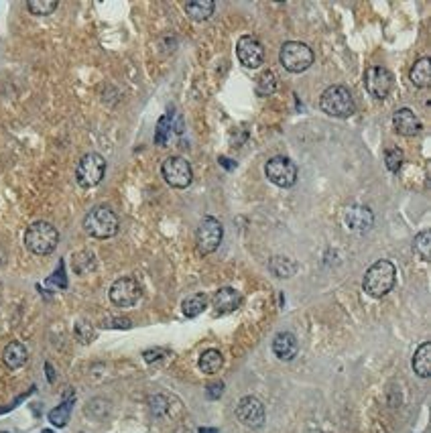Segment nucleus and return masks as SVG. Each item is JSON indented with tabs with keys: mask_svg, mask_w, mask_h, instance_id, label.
I'll list each match as a JSON object with an SVG mask.
<instances>
[{
	"mask_svg": "<svg viewBox=\"0 0 431 433\" xmlns=\"http://www.w3.org/2000/svg\"><path fill=\"white\" fill-rule=\"evenodd\" d=\"M265 175L277 188H293L297 181V165L287 157H273L265 165Z\"/></svg>",
	"mask_w": 431,
	"mask_h": 433,
	"instance_id": "obj_8",
	"label": "nucleus"
},
{
	"mask_svg": "<svg viewBox=\"0 0 431 433\" xmlns=\"http://www.w3.org/2000/svg\"><path fill=\"white\" fill-rule=\"evenodd\" d=\"M198 364H199V370H201L204 374H218L220 368L224 366V356L220 354V350L210 348V350H206V352L199 356Z\"/></svg>",
	"mask_w": 431,
	"mask_h": 433,
	"instance_id": "obj_21",
	"label": "nucleus"
},
{
	"mask_svg": "<svg viewBox=\"0 0 431 433\" xmlns=\"http://www.w3.org/2000/svg\"><path fill=\"white\" fill-rule=\"evenodd\" d=\"M236 417L244 427L258 429L265 423V405L256 397H242L236 405Z\"/></svg>",
	"mask_w": 431,
	"mask_h": 433,
	"instance_id": "obj_12",
	"label": "nucleus"
},
{
	"mask_svg": "<svg viewBox=\"0 0 431 433\" xmlns=\"http://www.w3.org/2000/svg\"><path fill=\"white\" fill-rule=\"evenodd\" d=\"M311 433H322V432H311Z\"/></svg>",
	"mask_w": 431,
	"mask_h": 433,
	"instance_id": "obj_39",
	"label": "nucleus"
},
{
	"mask_svg": "<svg viewBox=\"0 0 431 433\" xmlns=\"http://www.w3.org/2000/svg\"><path fill=\"white\" fill-rule=\"evenodd\" d=\"M199 433H218V432H216V429H206V427H201Z\"/></svg>",
	"mask_w": 431,
	"mask_h": 433,
	"instance_id": "obj_38",
	"label": "nucleus"
},
{
	"mask_svg": "<svg viewBox=\"0 0 431 433\" xmlns=\"http://www.w3.org/2000/svg\"><path fill=\"white\" fill-rule=\"evenodd\" d=\"M94 336H96V331H94V326H92L90 322H77L75 324V338L82 344H90L92 340H94Z\"/></svg>",
	"mask_w": 431,
	"mask_h": 433,
	"instance_id": "obj_32",
	"label": "nucleus"
},
{
	"mask_svg": "<svg viewBox=\"0 0 431 433\" xmlns=\"http://www.w3.org/2000/svg\"><path fill=\"white\" fill-rule=\"evenodd\" d=\"M70 413H72V401H65L49 413V421L54 423L55 427H65L68 421H70Z\"/></svg>",
	"mask_w": 431,
	"mask_h": 433,
	"instance_id": "obj_29",
	"label": "nucleus"
},
{
	"mask_svg": "<svg viewBox=\"0 0 431 433\" xmlns=\"http://www.w3.org/2000/svg\"><path fill=\"white\" fill-rule=\"evenodd\" d=\"M277 90V75L273 71H263L261 78L256 80V94L258 96H270Z\"/></svg>",
	"mask_w": 431,
	"mask_h": 433,
	"instance_id": "obj_26",
	"label": "nucleus"
},
{
	"mask_svg": "<svg viewBox=\"0 0 431 433\" xmlns=\"http://www.w3.org/2000/svg\"><path fill=\"white\" fill-rule=\"evenodd\" d=\"M161 173L165 177V181L175 188V190H185L192 185L194 181V171L189 161H185L183 157H169L163 161Z\"/></svg>",
	"mask_w": 431,
	"mask_h": 433,
	"instance_id": "obj_7",
	"label": "nucleus"
},
{
	"mask_svg": "<svg viewBox=\"0 0 431 433\" xmlns=\"http://www.w3.org/2000/svg\"><path fill=\"white\" fill-rule=\"evenodd\" d=\"M222 236H224L222 222L212 216L204 218L199 222L198 232H196V244H198L199 255H212L214 250H218V246L222 243Z\"/></svg>",
	"mask_w": 431,
	"mask_h": 433,
	"instance_id": "obj_9",
	"label": "nucleus"
},
{
	"mask_svg": "<svg viewBox=\"0 0 431 433\" xmlns=\"http://www.w3.org/2000/svg\"><path fill=\"white\" fill-rule=\"evenodd\" d=\"M151 411H153V415L157 417H163L167 415V411H169V398L163 397V395H155V397L151 398Z\"/></svg>",
	"mask_w": 431,
	"mask_h": 433,
	"instance_id": "obj_34",
	"label": "nucleus"
},
{
	"mask_svg": "<svg viewBox=\"0 0 431 433\" xmlns=\"http://www.w3.org/2000/svg\"><path fill=\"white\" fill-rule=\"evenodd\" d=\"M57 6H59L57 0H29V2H27V8H29L33 15H37V17H47V15H51V13H55Z\"/></svg>",
	"mask_w": 431,
	"mask_h": 433,
	"instance_id": "obj_27",
	"label": "nucleus"
},
{
	"mask_svg": "<svg viewBox=\"0 0 431 433\" xmlns=\"http://www.w3.org/2000/svg\"><path fill=\"white\" fill-rule=\"evenodd\" d=\"M171 133H173V121L169 114H165L159 118V124H157V133H155V142L159 147H165L169 139H171Z\"/></svg>",
	"mask_w": 431,
	"mask_h": 433,
	"instance_id": "obj_28",
	"label": "nucleus"
},
{
	"mask_svg": "<svg viewBox=\"0 0 431 433\" xmlns=\"http://www.w3.org/2000/svg\"><path fill=\"white\" fill-rule=\"evenodd\" d=\"M411 82L417 87H427L431 84V61L430 57H421L411 70Z\"/></svg>",
	"mask_w": 431,
	"mask_h": 433,
	"instance_id": "obj_23",
	"label": "nucleus"
},
{
	"mask_svg": "<svg viewBox=\"0 0 431 433\" xmlns=\"http://www.w3.org/2000/svg\"><path fill=\"white\" fill-rule=\"evenodd\" d=\"M173 433H192V429H189V427H185V425H180V427H177V429H175Z\"/></svg>",
	"mask_w": 431,
	"mask_h": 433,
	"instance_id": "obj_37",
	"label": "nucleus"
},
{
	"mask_svg": "<svg viewBox=\"0 0 431 433\" xmlns=\"http://www.w3.org/2000/svg\"><path fill=\"white\" fill-rule=\"evenodd\" d=\"M242 303V295L240 291H236L232 287H222L218 289L212 297V305H214V312L218 315H226V313L236 312Z\"/></svg>",
	"mask_w": 431,
	"mask_h": 433,
	"instance_id": "obj_16",
	"label": "nucleus"
},
{
	"mask_svg": "<svg viewBox=\"0 0 431 433\" xmlns=\"http://www.w3.org/2000/svg\"><path fill=\"white\" fill-rule=\"evenodd\" d=\"M104 173H106V161L98 153L84 155L75 167V179H77L80 188H84V190L96 188L104 179Z\"/></svg>",
	"mask_w": 431,
	"mask_h": 433,
	"instance_id": "obj_6",
	"label": "nucleus"
},
{
	"mask_svg": "<svg viewBox=\"0 0 431 433\" xmlns=\"http://www.w3.org/2000/svg\"><path fill=\"white\" fill-rule=\"evenodd\" d=\"M279 59H281V66L291 73H301L311 68L313 63V51L311 47L301 43V41H287L281 53H279Z\"/></svg>",
	"mask_w": 431,
	"mask_h": 433,
	"instance_id": "obj_5",
	"label": "nucleus"
},
{
	"mask_svg": "<svg viewBox=\"0 0 431 433\" xmlns=\"http://www.w3.org/2000/svg\"><path fill=\"white\" fill-rule=\"evenodd\" d=\"M413 370L417 377L421 379H430L431 374V344L430 342H423L421 346L417 348L413 356Z\"/></svg>",
	"mask_w": 431,
	"mask_h": 433,
	"instance_id": "obj_19",
	"label": "nucleus"
},
{
	"mask_svg": "<svg viewBox=\"0 0 431 433\" xmlns=\"http://www.w3.org/2000/svg\"><path fill=\"white\" fill-rule=\"evenodd\" d=\"M222 393H224V382H214V384H210L208 389H206V395H208V398H220L222 397Z\"/></svg>",
	"mask_w": 431,
	"mask_h": 433,
	"instance_id": "obj_35",
	"label": "nucleus"
},
{
	"mask_svg": "<svg viewBox=\"0 0 431 433\" xmlns=\"http://www.w3.org/2000/svg\"><path fill=\"white\" fill-rule=\"evenodd\" d=\"M269 269L275 277L291 279L297 273L299 264L293 259H289V257H273V259L269 260Z\"/></svg>",
	"mask_w": 431,
	"mask_h": 433,
	"instance_id": "obj_20",
	"label": "nucleus"
},
{
	"mask_svg": "<svg viewBox=\"0 0 431 433\" xmlns=\"http://www.w3.org/2000/svg\"><path fill=\"white\" fill-rule=\"evenodd\" d=\"M403 161H405V155H403L401 149H389V151L385 153V165H387V169H389L391 173H396V171L403 167Z\"/></svg>",
	"mask_w": 431,
	"mask_h": 433,
	"instance_id": "obj_31",
	"label": "nucleus"
},
{
	"mask_svg": "<svg viewBox=\"0 0 431 433\" xmlns=\"http://www.w3.org/2000/svg\"><path fill=\"white\" fill-rule=\"evenodd\" d=\"M108 409H110V405H108L104 398H94V401L88 403L86 413L92 417H96V419H102V417H106Z\"/></svg>",
	"mask_w": 431,
	"mask_h": 433,
	"instance_id": "obj_33",
	"label": "nucleus"
},
{
	"mask_svg": "<svg viewBox=\"0 0 431 433\" xmlns=\"http://www.w3.org/2000/svg\"><path fill=\"white\" fill-rule=\"evenodd\" d=\"M118 228H120V220L116 212L108 206H96L84 218V230L92 238H98V240H106V238L116 236Z\"/></svg>",
	"mask_w": 431,
	"mask_h": 433,
	"instance_id": "obj_2",
	"label": "nucleus"
},
{
	"mask_svg": "<svg viewBox=\"0 0 431 433\" xmlns=\"http://www.w3.org/2000/svg\"><path fill=\"white\" fill-rule=\"evenodd\" d=\"M396 283V267L391 260H377L375 264H370V269L364 273V281H362V287L364 291L380 299L387 293L393 291Z\"/></svg>",
	"mask_w": 431,
	"mask_h": 433,
	"instance_id": "obj_1",
	"label": "nucleus"
},
{
	"mask_svg": "<svg viewBox=\"0 0 431 433\" xmlns=\"http://www.w3.org/2000/svg\"><path fill=\"white\" fill-rule=\"evenodd\" d=\"M344 224L352 232H368L375 224V214L366 206H350L344 212Z\"/></svg>",
	"mask_w": 431,
	"mask_h": 433,
	"instance_id": "obj_14",
	"label": "nucleus"
},
{
	"mask_svg": "<svg viewBox=\"0 0 431 433\" xmlns=\"http://www.w3.org/2000/svg\"><path fill=\"white\" fill-rule=\"evenodd\" d=\"M104 328H130V322L128 319H118V317H114V319H110V322H106L104 324Z\"/></svg>",
	"mask_w": 431,
	"mask_h": 433,
	"instance_id": "obj_36",
	"label": "nucleus"
},
{
	"mask_svg": "<svg viewBox=\"0 0 431 433\" xmlns=\"http://www.w3.org/2000/svg\"><path fill=\"white\" fill-rule=\"evenodd\" d=\"M94 269H96V259H94V255L88 252V250L77 252V255L73 257V271H75V273L86 275V273H90Z\"/></svg>",
	"mask_w": 431,
	"mask_h": 433,
	"instance_id": "obj_25",
	"label": "nucleus"
},
{
	"mask_svg": "<svg viewBox=\"0 0 431 433\" xmlns=\"http://www.w3.org/2000/svg\"><path fill=\"white\" fill-rule=\"evenodd\" d=\"M393 126L401 137H415L421 133L423 124L411 108H401L393 114Z\"/></svg>",
	"mask_w": 431,
	"mask_h": 433,
	"instance_id": "obj_15",
	"label": "nucleus"
},
{
	"mask_svg": "<svg viewBox=\"0 0 431 433\" xmlns=\"http://www.w3.org/2000/svg\"><path fill=\"white\" fill-rule=\"evenodd\" d=\"M236 55H238V61L244 68H251V70H256V68H261L265 63V47L261 45L258 39H254L251 35H244L238 39Z\"/></svg>",
	"mask_w": 431,
	"mask_h": 433,
	"instance_id": "obj_13",
	"label": "nucleus"
},
{
	"mask_svg": "<svg viewBox=\"0 0 431 433\" xmlns=\"http://www.w3.org/2000/svg\"><path fill=\"white\" fill-rule=\"evenodd\" d=\"M364 87L373 98L385 100L393 90V73L382 66L368 68L364 73Z\"/></svg>",
	"mask_w": 431,
	"mask_h": 433,
	"instance_id": "obj_11",
	"label": "nucleus"
},
{
	"mask_svg": "<svg viewBox=\"0 0 431 433\" xmlns=\"http://www.w3.org/2000/svg\"><path fill=\"white\" fill-rule=\"evenodd\" d=\"M27 358H29V352H27V348L23 346L20 342H11L8 346L4 348V352H2V360H4V364L11 370H17L20 366H25Z\"/></svg>",
	"mask_w": 431,
	"mask_h": 433,
	"instance_id": "obj_18",
	"label": "nucleus"
},
{
	"mask_svg": "<svg viewBox=\"0 0 431 433\" xmlns=\"http://www.w3.org/2000/svg\"><path fill=\"white\" fill-rule=\"evenodd\" d=\"M430 246H431V234L427 230L419 232L413 240V250L419 255L421 260H430Z\"/></svg>",
	"mask_w": 431,
	"mask_h": 433,
	"instance_id": "obj_30",
	"label": "nucleus"
},
{
	"mask_svg": "<svg viewBox=\"0 0 431 433\" xmlns=\"http://www.w3.org/2000/svg\"><path fill=\"white\" fill-rule=\"evenodd\" d=\"M143 295V289L139 285V281L132 277H120L116 279L110 287V301L116 307H132L139 303Z\"/></svg>",
	"mask_w": 431,
	"mask_h": 433,
	"instance_id": "obj_10",
	"label": "nucleus"
},
{
	"mask_svg": "<svg viewBox=\"0 0 431 433\" xmlns=\"http://www.w3.org/2000/svg\"><path fill=\"white\" fill-rule=\"evenodd\" d=\"M273 352L279 360H293L299 352V344H297V338L291 334V331H281L275 336L273 340Z\"/></svg>",
	"mask_w": 431,
	"mask_h": 433,
	"instance_id": "obj_17",
	"label": "nucleus"
},
{
	"mask_svg": "<svg viewBox=\"0 0 431 433\" xmlns=\"http://www.w3.org/2000/svg\"><path fill=\"white\" fill-rule=\"evenodd\" d=\"M59 244V232L49 222H33L25 232V246L37 255V257H47L51 255Z\"/></svg>",
	"mask_w": 431,
	"mask_h": 433,
	"instance_id": "obj_3",
	"label": "nucleus"
},
{
	"mask_svg": "<svg viewBox=\"0 0 431 433\" xmlns=\"http://www.w3.org/2000/svg\"><path fill=\"white\" fill-rule=\"evenodd\" d=\"M206 307H208V297L204 293H198L194 295V297H189V299H185L183 305H181L185 317H196V315H199Z\"/></svg>",
	"mask_w": 431,
	"mask_h": 433,
	"instance_id": "obj_24",
	"label": "nucleus"
},
{
	"mask_svg": "<svg viewBox=\"0 0 431 433\" xmlns=\"http://www.w3.org/2000/svg\"><path fill=\"white\" fill-rule=\"evenodd\" d=\"M216 2L214 0H194V2H185V13L194 20H208L214 15Z\"/></svg>",
	"mask_w": 431,
	"mask_h": 433,
	"instance_id": "obj_22",
	"label": "nucleus"
},
{
	"mask_svg": "<svg viewBox=\"0 0 431 433\" xmlns=\"http://www.w3.org/2000/svg\"><path fill=\"white\" fill-rule=\"evenodd\" d=\"M320 108L332 118H348L354 114L356 104L350 90L344 86H330L323 90L320 98Z\"/></svg>",
	"mask_w": 431,
	"mask_h": 433,
	"instance_id": "obj_4",
	"label": "nucleus"
}]
</instances>
